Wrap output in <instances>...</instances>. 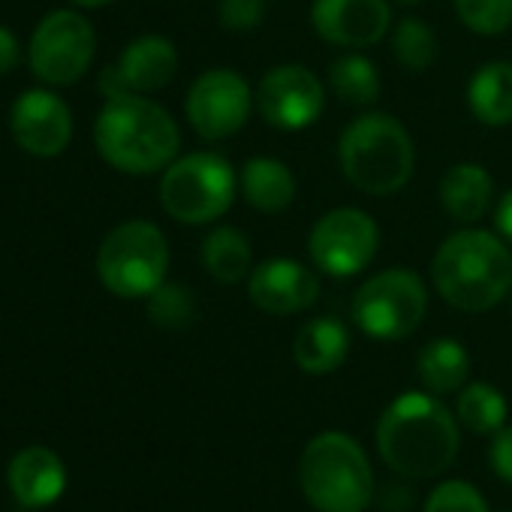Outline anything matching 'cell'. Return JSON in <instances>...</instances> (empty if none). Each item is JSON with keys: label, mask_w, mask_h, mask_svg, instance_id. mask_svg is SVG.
Returning a JSON list of instances; mask_svg holds the SVG:
<instances>
[{"label": "cell", "mask_w": 512, "mask_h": 512, "mask_svg": "<svg viewBox=\"0 0 512 512\" xmlns=\"http://www.w3.org/2000/svg\"><path fill=\"white\" fill-rule=\"evenodd\" d=\"M115 70L130 94H154L175 79L178 52H175L172 40L148 34V37L133 40L121 52Z\"/></svg>", "instance_id": "17"}, {"label": "cell", "mask_w": 512, "mask_h": 512, "mask_svg": "<svg viewBox=\"0 0 512 512\" xmlns=\"http://www.w3.org/2000/svg\"><path fill=\"white\" fill-rule=\"evenodd\" d=\"M326 109V88L302 64H281L269 70L256 85V112L284 133H302L320 121Z\"/></svg>", "instance_id": "12"}, {"label": "cell", "mask_w": 512, "mask_h": 512, "mask_svg": "<svg viewBox=\"0 0 512 512\" xmlns=\"http://www.w3.org/2000/svg\"><path fill=\"white\" fill-rule=\"evenodd\" d=\"M488 461H491V470L512 485V425H503L494 440H491V449H488Z\"/></svg>", "instance_id": "31"}, {"label": "cell", "mask_w": 512, "mask_h": 512, "mask_svg": "<svg viewBox=\"0 0 512 512\" xmlns=\"http://www.w3.org/2000/svg\"><path fill=\"white\" fill-rule=\"evenodd\" d=\"M97 34L76 10L49 13L31 37V70L40 82L64 88L76 85L94 64Z\"/></svg>", "instance_id": "10"}, {"label": "cell", "mask_w": 512, "mask_h": 512, "mask_svg": "<svg viewBox=\"0 0 512 512\" xmlns=\"http://www.w3.org/2000/svg\"><path fill=\"white\" fill-rule=\"evenodd\" d=\"M431 278L440 299L455 311H491L512 293V250L494 232L458 229L437 247Z\"/></svg>", "instance_id": "2"}, {"label": "cell", "mask_w": 512, "mask_h": 512, "mask_svg": "<svg viewBox=\"0 0 512 512\" xmlns=\"http://www.w3.org/2000/svg\"><path fill=\"white\" fill-rule=\"evenodd\" d=\"M299 485L317 512H365L374 500L371 461L365 449L341 431H323L305 446Z\"/></svg>", "instance_id": "5"}, {"label": "cell", "mask_w": 512, "mask_h": 512, "mask_svg": "<svg viewBox=\"0 0 512 512\" xmlns=\"http://www.w3.org/2000/svg\"><path fill=\"white\" fill-rule=\"evenodd\" d=\"M238 190L244 202L263 214H281L296 199V175L278 157H250L238 172Z\"/></svg>", "instance_id": "18"}, {"label": "cell", "mask_w": 512, "mask_h": 512, "mask_svg": "<svg viewBox=\"0 0 512 512\" xmlns=\"http://www.w3.org/2000/svg\"><path fill=\"white\" fill-rule=\"evenodd\" d=\"M338 160L356 190L368 196H392L413 178L416 145L395 115L365 112L344 127L338 139Z\"/></svg>", "instance_id": "4"}, {"label": "cell", "mask_w": 512, "mask_h": 512, "mask_svg": "<svg viewBox=\"0 0 512 512\" xmlns=\"http://www.w3.org/2000/svg\"><path fill=\"white\" fill-rule=\"evenodd\" d=\"M13 136L31 157H58L73 139L70 106L43 88L25 91L13 106Z\"/></svg>", "instance_id": "15"}, {"label": "cell", "mask_w": 512, "mask_h": 512, "mask_svg": "<svg viewBox=\"0 0 512 512\" xmlns=\"http://www.w3.org/2000/svg\"><path fill=\"white\" fill-rule=\"evenodd\" d=\"M350 314L368 338L404 341L428 314V287L410 269L377 272L356 290Z\"/></svg>", "instance_id": "8"}, {"label": "cell", "mask_w": 512, "mask_h": 512, "mask_svg": "<svg viewBox=\"0 0 512 512\" xmlns=\"http://www.w3.org/2000/svg\"><path fill=\"white\" fill-rule=\"evenodd\" d=\"M332 94L350 106H374L383 94L380 73L365 55H341L329 67Z\"/></svg>", "instance_id": "24"}, {"label": "cell", "mask_w": 512, "mask_h": 512, "mask_svg": "<svg viewBox=\"0 0 512 512\" xmlns=\"http://www.w3.org/2000/svg\"><path fill=\"white\" fill-rule=\"evenodd\" d=\"M256 106V94L247 79L235 70L214 67L205 70L187 91L184 112L193 133L205 142H220L235 136Z\"/></svg>", "instance_id": "11"}, {"label": "cell", "mask_w": 512, "mask_h": 512, "mask_svg": "<svg viewBox=\"0 0 512 512\" xmlns=\"http://www.w3.org/2000/svg\"><path fill=\"white\" fill-rule=\"evenodd\" d=\"M422 512H488V503L470 482L446 479L428 494Z\"/></svg>", "instance_id": "29"}, {"label": "cell", "mask_w": 512, "mask_h": 512, "mask_svg": "<svg viewBox=\"0 0 512 512\" xmlns=\"http://www.w3.org/2000/svg\"><path fill=\"white\" fill-rule=\"evenodd\" d=\"M392 4H401V7H410V4H422V0H392Z\"/></svg>", "instance_id": "36"}, {"label": "cell", "mask_w": 512, "mask_h": 512, "mask_svg": "<svg viewBox=\"0 0 512 512\" xmlns=\"http://www.w3.org/2000/svg\"><path fill=\"white\" fill-rule=\"evenodd\" d=\"M374 497L383 512H410V506H413V491L398 482L383 485L380 491H374Z\"/></svg>", "instance_id": "32"}, {"label": "cell", "mask_w": 512, "mask_h": 512, "mask_svg": "<svg viewBox=\"0 0 512 512\" xmlns=\"http://www.w3.org/2000/svg\"><path fill=\"white\" fill-rule=\"evenodd\" d=\"M416 374L431 395H437V398L452 395V392H461L467 386L470 356H467L464 344H458L455 338H437L419 350Z\"/></svg>", "instance_id": "22"}, {"label": "cell", "mask_w": 512, "mask_h": 512, "mask_svg": "<svg viewBox=\"0 0 512 512\" xmlns=\"http://www.w3.org/2000/svg\"><path fill=\"white\" fill-rule=\"evenodd\" d=\"M19 58H22V49H19V40L16 34L0 25V76H7L19 67Z\"/></svg>", "instance_id": "33"}, {"label": "cell", "mask_w": 512, "mask_h": 512, "mask_svg": "<svg viewBox=\"0 0 512 512\" xmlns=\"http://www.w3.org/2000/svg\"><path fill=\"white\" fill-rule=\"evenodd\" d=\"M169 272V244L160 226L127 220L115 226L97 250V275L118 299H148Z\"/></svg>", "instance_id": "7"}, {"label": "cell", "mask_w": 512, "mask_h": 512, "mask_svg": "<svg viewBox=\"0 0 512 512\" xmlns=\"http://www.w3.org/2000/svg\"><path fill=\"white\" fill-rule=\"evenodd\" d=\"M350 356V332L335 317H317L305 323L293 341V362L314 377L338 371Z\"/></svg>", "instance_id": "19"}, {"label": "cell", "mask_w": 512, "mask_h": 512, "mask_svg": "<svg viewBox=\"0 0 512 512\" xmlns=\"http://www.w3.org/2000/svg\"><path fill=\"white\" fill-rule=\"evenodd\" d=\"M247 296L263 314L293 317L317 305L320 275L290 256H275V260L253 266L247 278Z\"/></svg>", "instance_id": "14"}, {"label": "cell", "mask_w": 512, "mask_h": 512, "mask_svg": "<svg viewBox=\"0 0 512 512\" xmlns=\"http://www.w3.org/2000/svg\"><path fill=\"white\" fill-rule=\"evenodd\" d=\"M455 416L473 434H497L506 425V398L491 383H467L458 392Z\"/></svg>", "instance_id": "25"}, {"label": "cell", "mask_w": 512, "mask_h": 512, "mask_svg": "<svg viewBox=\"0 0 512 512\" xmlns=\"http://www.w3.org/2000/svg\"><path fill=\"white\" fill-rule=\"evenodd\" d=\"M76 7H85V10H100L106 4H112V0H73Z\"/></svg>", "instance_id": "35"}, {"label": "cell", "mask_w": 512, "mask_h": 512, "mask_svg": "<svg viewBox=\"0 0 512 512\" xmlns=\"http://www.w3.org/2000/svg\"><path fill=\"white\" fill-rule=\"evenodd\" d=\"M217 19L229 34H250L266 19V0H220Z\"/></svg>", "instance_id": "30"}, {"label": "cell", "mask_w": 512, "mask_h": 512, "mask_svg": "<svg viewBox=\"0 0 512 512\" xmlns=\"http://www.w3.org/2000/svg\"><path fill=\"white\" fill-rule=\"evenodd\" d=\"M94 142L112 169L124 175H154L178 157L181 133L163 106L142 94H127L106 100L94 124Z\"/></svg>", "instance_id": "3"}, {"label": "cell", "mask_w": 512, "mask_h": 512, "mask_svg": "<svg viewBox=\"0 0 512 512\" xmlns=\"http://www.w3.org/2000/svg\"><path fill=\"white\" fill-rule=\"evenodd\" d=\"M392 52H395V61L404 70L422 73L437 61V37H434V31H431V25L425 19L407 16L392 31Z\"/></svg>", "instance_id": "26"}, {"label": "cell", "mask_w": 512, "mask_h": 512, "mask_svg": "<svg viewBox=\"0 0 512 512\" xmlns=\"http://www.w3.org/2000/svg\"><path fill=\"white\" fill-rule=\"evenodd\" d=\"M196 314V302L184 284H169L163 281L151 296H148V317L160 329H184Z\"/></svg>", "instance_id": "27"}, {"label": "cell", "mask_w": 512, "mask_h": 512, "mask_svg": "<svg viewBox=\"0 0 512 512\" xmlns=\"http://www.w3.org/2000/svg\"><path fill=\"white\" fill-rule=\"evenodd\" d=\"M238 193V172L214 151H193L175 157L160 178L163 211L187 226H205L220 220Z\"/></svg>", "instance_id": "6"}, {"label": "cell", "mask_w": 512, "mask_h": 512, "mask_svg": "<svg viewBox=\"0 0 512 512\" xmlns=\"http://www.w3.org/2000/svg\"><path fill=\"white\" fill-rule=\"evenodd\" d=\"M461 25L479 37H500L512 25V0H452Z\"/></svg>", "instance_id": "28"}, {"label": "cell", "mask_w": 512, "mask_h": 512, "mask_svg": "<svg viewBox=\"0 0 512 512\" xmlns=\"http://www.w3.org/2000/svg\"><path fill=\"white\" fill-rule=\"evenodd\" d=\"M458 416L431 392L398 395L377 422V449L404 479H431L458 455Z\"/></svg>", "instance_id": "1"}, {"label": "cell", "mask_w": 512, "mask_h": 512, "mask_svg": "<svg viewBox=\"0 0 512 512\" xmlns=\"http://www.w3.org/2000/svg\"><path fill=\"white\" fill-rule=\"evenodd\" d=\"M7 482L22 506L46 509L67 491V464L49 446H28L10 461Z\"/></svg>", "instance_id": "16"}, {"label": "cell", "mask_w": 512, "mask_h": 512, "mask_svg": "<svg viewBox=\"0 0 512 512\" xmlns=\"http://www.w3.org/2000/svg\"><path fill=\"white\" fill-rule=\"evenodd\" d=\"M467 106L470 115L497 130L512 121V64L509 61H488L482 64L467 85Z\"/></svg>", "instance_id": "21"}, {"label": "cell", "mask_w": 512, "mask_h": 512, "mask_svg": "<svg viewBox=\"0 0 512 512\" xmlns=\"http://www.w3.org/2000/svg\"><path fill=\"white\" fill-rule=\"evenodd\" d=\"M311 28L338 49H371L392 28L389 0H314Z\"/></svg>", "instance_id": "13"}, {"label": "cell", "mask_w": 512, "mask_h": 512, "mask_svg": "<svg viewBox=\"0 0 512 512\" xmlns=\"http://www.w3.org/2000/svg\"><path fill=\"white\" fill-rule=\"evenodd\" d=\"M494 226H497V235L512 244V187L500 196L497 202V211H494Z\"/></svg>", "instance_id": "34"}, {"label": "cell", "mask_w": 512, "mask_h": 512, "mask_svg": "<svg viewBox=\"0 0 512 512\" xmlns=\"http://www.w3.org/2000/svg\"><path fill=\"white\" fill-rule=\"evenodd\" d=\"M380 250V226L377 220L362 208H332L326 211L311 235H308V253L317 272L329 278H356L365 272Z\"/></svg>", "instance_id": "9"}, {"label": "cell", "mask_w": 512, "mask_h": 512, "mask_svg": "<svg viewBox=\"0 0 512 512\" xmlns=\"http://www.w3.org/2000/svg\"><path fill=\"white\" fill-rule=\"evenodd\" d=\"M202 266L217 284H241L253 272V250L241 229L217 226L202 241Z\"/></svg>", "instance_id": "23"}, {"label": "cell", "mask_w": 512, "mask_h": 512, "mask_svg": "<svg viewBox=\"0 0 512 512\" xmlns=\"http://www.w3.org/2000/svg\"><path fill=\"white\" fill-rule=\"evenodd\" d=\"M440 205L458 223H476L494 196V181L485 166L479 163H455L440 178Z\"/></svg>", "instance_id": "20"}]
</instances>
